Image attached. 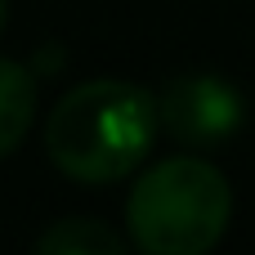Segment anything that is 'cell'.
<instances>
[{
  "label": "cell",
  "mask_w": 255,
  "mask_h": 255,
  "mask_svg": "<svg viewBox=\"0 0 255 255\" xmlns=\"http://www.w3.org/2000/svg\"><path fill=\"white\" fill-rule=\"evenodd\" d=\"M157 126V94L134 81L99 76L72 85L54 103L45 121V152L76 184H112L143 166Z\"/></svg>",
  "instance_id": "obj_1"
},
{
  "label": "cell",
  "mask_w": 255,
  "mask_h": 255,
  "mask_svg": "<svg viewBox=\"0 0 255 255\" xmlns=\"http://www.w3.org/2000/svg\"><path fill=\"white\" fill-rule=\"evenodd\" d=\"M233 220L229 179L202 157H166L139 175L126 202L130 242L148 255H202Z\"/></svg>",
  "instance_id": "obj_2"
},
{
  "label": "cell",
  "mask_w": 255,
  "mask_h": 255,
  "mask_svg": "<svg viewBox=\"0 0 255 255\" xmlns=\"http://www.w3.org/2000/svg\"><path fill=\"white\" fill-rule=\"evenodd\" d=\"M242 117H247L242 94L224 76H211V72L175 76L157 94V121L184 148H215V143H224L229 134H238Z\"/></svg>",
  "instance_id": "obj_3"
},
{
  "label": "cell",
  "mask_w": 255,
  "mask_h": 255,
  "mask_svg": "<svg viewBox=\"0 0 255 255\" xmlns=\"http://www.w3.org/2000/svg\"><path fill=\"white\" fill-rule=\"evenodd\" d=\"M36 72L13 63V58H0V157L18 152L22 139L31 134V121H36Z\"/></svg>",
  "instance_id": "obj_4"
},
{
  "label": "cell",
  "mask_w": 255,
  "mask_h": 255,
  "mask_svg": "<svg viewBox=\"0 0 255 255\" xmlns=\"http://www.w3.org/2000/svg\"><path fill=\"white\" fill-rule=\"evenodd\" d=\"M126 238L117 229H108L94 215H72V220H54L40 238L36 251L40 255H126Z\"/></svg>",
  "instance_id": "obj_5"
},
{
  "label": "cell",
  "mask_w": 255,
  "mask_h": 255,
  "mask_svg": "<svg viewBox=\"0 0 255 255\" xmlns=\"http://www.w3.org/2000/svg\"><path fill=\"white\" fill-rule=\"evenodd\" d=\"M4 22H9V0H0V31H4Z\"/></svg>",
  "instance_id": "obj_6"
}]
</instances>
